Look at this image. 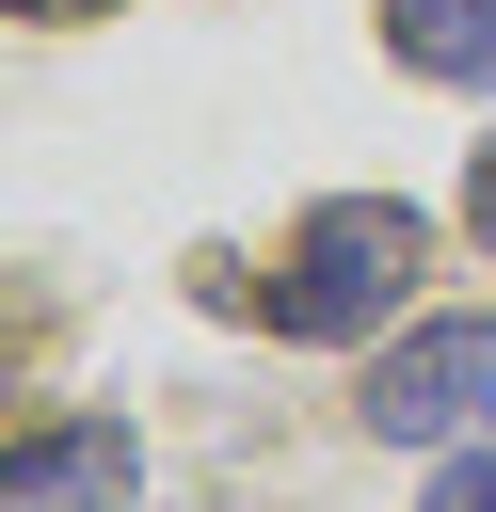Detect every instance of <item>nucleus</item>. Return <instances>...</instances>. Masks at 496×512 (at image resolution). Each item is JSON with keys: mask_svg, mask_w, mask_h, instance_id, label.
Listing matches in <instances>:
<instances>
[{"mask_svg": "<svg viewBox=\"0 0 496 512\" xmlns=\"http://www.w3.org/2000/svg\"><path fill=\"white\" fill-rule=\"evenodd\" d=\"M432 512H496V448H464V464L432 480Z\"/></svg>", "mask_w": 496, "mask_h": 512, "instance_id": "5", "label": "nucleus"}, {"mask_svg": "<svg viewBox=\"0 0 496 512\" xmlns=\"http://www.w3.org/2000/svg\"><path fill=\"white\" fill-rule=\"evenodd\" d=\"M464 208H480V240H496V144H480V176H464Z\"/></svg>", "mask_w": 496, "mask_h": 512, "instance_id": "6", "label": "nucleus"}, {"mask_svg": "<svg viewBox=\"0 0 496 512\" xmlns=\"http://www.w3.org/2000/svg\"><path fill=\"white\" fill-rule=\"evenodd\" d=\"M128 496H144L128 416H64V432H32V448L0 464V512H128Z\"/></svg>", "mask_w": 496, "mask_h": 512, "instance_id": "3", "label": "nucleus"}, {"mask_svg": "<svg viewBox=\"0 0 496 512\" xmlns=\"http://www.w3.org/2000/svg\"><path fill=\"white\" fill-rule=\"evenodd\" d=\"M416 272H432V208H400V192H336V208L288 224L272 320H288V336H384V320L416 304Z\"/></svg>", "mask_w": 496, "mask_h": 512, "instance_id": "1", "label": "nucleus"}, {"mask_svg": "<svg viewBox=\"0 0 496 512\" xmlns=\"http://www.w3.org/2000/svg\"><path fill=\"white\" fill-rule=\"evenodd\" d=\"M384 48H400L416 80H464V96H496V0H384Z\"/></svg>", "mask_w": 496, "mask_h": 512, "instance_id": "4", "label": "nucleus"}, {"mask_svg": "<svg viewBox=\"0 0 496 512\" xmlns=\"http://www.w3.org/2000/svg\"><path fill=\"white\" fill-rule=\"evenodd\" d=\"M32 16H112V0H32Z\"/></svg>", "mask_w": 496, "mask_h": 512, "instance_id": "7", "label": "nucleus"}, {"mask_svg": "<svg viewBox=\"0 0 496 512\" xmlns=\"http://www.w3.org/2000/svg\"><path fill=\"white\" fill-rule=\"evenodd\" d=\"M384 448H496V320H416L384 368H368V400H352Z\"/></svg>", "mask_w": 496, "mask_h": 512, "instance_id": "2", "label": "nucleus"}]
</instances>
